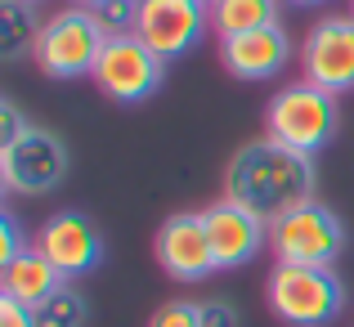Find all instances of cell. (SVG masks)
<instances>
[{
  "label": "cell",
  "mask_w": 354,
  "mask_h": 327,
  "mask_svg": "<svg viewBox=\"0 0 354 327\" xmlns=\"http://www.w3.org/2000/svg\"><path fill=\"white\" fill-rule=\"evenodd\" d=\"M211 27V5L207 0H139V23L135 36L166 63L189 54Z\"/></svg>",
  "instance_id": "cell-10"
},
{
  "label": "cell",
  "mask_w": 354,
  "mask_h": 327,
  "mask_svg": "<svg viewBox=\"0 0 354 327\" xmlns=\"http://www.w3.org/2000/svg\"><path fill=\"white\" fill-rule=\"evenodd\" d=\"M198 319H202V327H238V310L229 301H202Z\"/></svg>",
  "instance_id": "cell-21"
},
{
  "label": "cell",
  "mask_w": 354,
  "mask_h": 327,
  "mask_svg": "<svg viewBox=\"0 0 354 327\" xmlns=\"http://www.w3.org/2000/svg\"><path fill=\"white\" fill-rule=\"evenodd\" d=\"M108 36L113 32L99 23L95 9L68 5L54 18H45V32H41V41H36L32 59L50 81H77V77H90V72H95Z\"/></svg>",
  "instance_id": "cell-4"
},
{
  "label": "cell",
  "mask_w": 354,
  "mask_h": 327,
  "mask_svg": "<svg viewBox=\"0 0 354 327\" xmlns=\"http://www.w3.org/2000/svg\"><path fill=\"white\" fill-rule=\"evenodd\" d=\"M72 5H86V9H99L104 0H72Z\"/></svg>",
  "instance_id": "cell-25"
},
{
  "label": "cell",
  "mask_w": 354,
  "mask_h": 327,
  "mask_svg": "<svg viewBox=\"0 0 354 327\" xmlns=\"http://www.w3.org/2000/svg\"><path fill=\"white\" fill-rule=\"evenodd\" d=\"M207 5H216V0H207Z\"/></svg>",
  "instance_id": "cell-27"
},
{
  "label": "cell",
  "mask_w": 354,
  "mask_h": 327,
  "mask_svg": "<svg viewBox=\"0 0 354 327\" xmlns=\"http://www.w3.org/2000/svg\"><path fill=\"white\" fill-rule=\"evenodd\" d=\"M283 18V0H216L211 5V27L216 36H242L256 27H274Z\"/></svg>",
  "instance_id": "cell-16"
},
{
  "label": "cell",
  "mask_w": 354,
  "mask_h": 327,
  "mask_svg": "<svg viewBox=\"0 0 354 327\" xmlns=\"http://www.w3.org/2000/svg\"><path fill=\"white\" fill-rule=\"evenodd\" d=\"M153 251H157L162 274L175 278V283H202V278L216 274V251H211L202 211L166 216L162 229H157V238H153Z\"/></svg>",
  "instance_id": "cell-11"
},
{
  "label": "cell",
  "mask_w": 354,
  "mask_h": 327,
  "mask_svg": "<svg viewBox=\"0 0 354 327\" xmlns=\"http://www.w3.org/2000/svg\"><path fill=\"white\" fill-rule=\"evenodd\" d=\"M36 251L72 283V278H86L104 265L108 242H104L99 224L90 220L86 211H54V216L36 229Z\"/></svg>",
  "instance_id": "cell-9"
},
{
  "label": "cell",
  "mask_w": 354,
  "mask_h": 327,
  "mask_svg": "<svg viewBox=\"0 0 354 327\" xmlns=\"http://www.w3.org/2000/svg\"><path fill=\"white\" fill-rule=\"evenodd\" d=\"M301 72L310 86L328 95L354 90V14H332L305 32L301 41Z\"/></svg>",
  "instance_id": "cell-8"
},
{
  "label": "cell",
  "mask_w": 354,
  "mask_h": 327,
  "mask_svg": "<svg viewBox=\"0 0 354 327\" xmlns=\"http://www.w3.org/2000/svg\"><path fill=\"white\" fill-rule=\"evenodd\" d=\"M72 171V153L54 130L27 126L9 144H0V189L9 198H45Z\"/></svg>",
  "instance_id": "cell-5"
},
{
  "label": "cell",
  "mask_w": 354,
  "mask_h": 327,
  "mask_svg": "<svg viewBox=\"0 0 354 327\" xmlns=\"http://www.w3.org/2000/svg\"><path fill=\"white\" fill-rule=\"evenodd\" d=\"M0 327H32V305L14 301V296H0Z\"/></svg>",
  "instance_id": "cell-23"
},
{
  "label": "cell",
  "mask_w": 354,
  "mask_h": 327,
  "mask_svg": "<svg viewBox=\"0 0 354 327\" xmlns=\"http://www.w3.org/2000/svg\"><path fill=\"white\" fill-rule=\"evenodd\" d=\"M86 319H90V301L72 283H63L54 296L32 305V327H86Z\"/></svg>",
  "instance_id": "cell-17"
},
{
  "label": "cell",
  "mask_w": 354,
  "mask_h": 327,
  "mask_svg": "<svg viewBox=\"0 0 354 327\" xmlns=\"http://www.w3.org/2000/svg\"><path fill=\"white\" fill-rule=\"evenodd\" d=\"M18 251H27L23 229H18V216L14 211H0V265H9Z\"/></svg>",
  "instance_id": "cell-20"
},
{
  "label": "cell",
  "mask_w": 354,
  "mask_h": 327,
  "mask_svg": "<svg viewBox=\"0 0 354 327\" xmlns=\"http://www.w3.org/2000/svg\"><path fill=\"white\" fill-rule=\"evenodd\" d=\"M148 327H202L198 301H166L162 310L148 319Z\"/></svg>",
  "instance_id": "cell-19"
},
{
  "label": "cell",
  "mask_w": 354,
  "mask_h": 327,
  "mask_svg": "<svg viewBox=\"0 0 354 327\" xmlns=\"http://www.w3.org/2000/svg\"><path fill=\"white\" fill-rule=\"evenodd\" d=\"M341 126V112H337V95L310 86V81H296V86H283L265 108V139L292 148V153H323L332 144Z\"/></svg>",
  "instance_id": "cell-3"
},
{
  "label": "cell",
  "mask_w": 354,
  "mask_h": 327,
  "mask_svg": "<svg viewBox=\"0 0 354 327\" xmlns=\"http://www.w3.org/2000/svg\"><path fill=\"white\" fill-rule=\"evenodd\" d=\"M202 220H207V238L216 251V269H242L269 247V224L234 207L229 198H220L216 207H202Z\"/></svg>",
  "instance_id": "cell-12"
},
{
  "label": "cell",
  "mask_w": 354,
  "mask_h": 327,
  "mask_svg": "<svg viewBox=\"0 0 354 327\" xmlns=\"http://www.w3.org/2000/svg\"><path fill=\"white\" fill-rule=\"evenodd\" d=\"M269 314L287 327H328L346 310V283L337 269H314V265H274L265 283Z\"/></svg>",
  "instance_id": "cell-2"
},
{
  "label": "cell",
  "mask_w": 354,
  "mask_h": 327,
  "mask_svg": "<svg viewBox=\"0 0 354 327\" xmlns=\"http://www.w3.org/2000/svg\"><path fill=\"white\" fill-rule=\"evenodd\" d=\"M269 251L278 256V265L332 269L346 251V220L314 198L269 224Z\"/></svg>",
  "instance_id": "cell-6"
},
{
  "label": "cell",
  "mask_w": 354,
  "mask_h": 327,
  "mask_svg": "<svg viewBox=\"0 0 354 327\" xmlns=\"http://www.w3.org/2000/svg\"><path fill=\"white\" fill-rule=\"evenodd\" d=\"M27 5H36V0H27Z\"/></svg>",
  "instance_id": "cell-28"
},
{
  "label": "cell",
  "mask_w": 354,
  "mask_h": 327,
  "mask_svg": "<svg viewBox=\"0 0 354 327\" xmlns=\"http://www.w3.org/2000/svg\"><path fill=\"white\" fill-rule=\"evenodd\" d=\"M220 63L238 81H269L292 63V36H287L283 23L256 27V32H242V36H225L220 41Z\"/></svg>",
  "instance_id": "cell-13"
},
{
  "label": "cell",
  "mask_w": 354,
  "mask_h": 327,
  "mask_svg": "<svg viewBox=\"0 0 354 327\" xmlns=\"http://www.w3.org/2000/svg\"><path fill=\"white\" fill-rule=\"evenodd\" d=\"M27 130V121H23V112H18L14 99H0V144H9L14 135H23Z\"/></svg>",
  "instance_id": "cell-22"
},
{
  "label": "cell",
  "mask_w": 354,
  "mask_h": 327,
  "mask_svg": "<svg viewBox=\"0 0 354 327\" xmlns=\"http://www.w3.org/2000/svg\"><path fill=\"white\" fill-rule=\"evenodd\" d=\"M63 283H68V278H63L36 247L18 251L9 265H0V296H14V301H23V305H41L45 296H54Z\"/></svg>",
  "instance_id": "cell-14"
},
{
  "label": "cell",
  "mask_w": 354,
  "mask_h": 327,
  "mask_svg": "<svg viewBox=\"0 0 354 327\" xmlns=\"http://www.w3.org/2000/svg\"><path fill=\"white\" fill-rule=\"evenodd\" d=\"M314 189H319L314 157L292 153V148L274 144V139L242 144L225 166V198L265 224L314 202Z\"/></svg>",
  "instance_id": "cell-1"
},
{
  "label": "cell",
  "mask_w": 354,
  "mask_h": 327,
  "mask_svg": "<svg viewBox=\"0 0 354 327\" xmlns=\"http://www.w3.org/2000/svg\"><path fill=\"white\" fill-rule=\"evenodd\" d=\"M287 5H301V9H319V5H328V0H287Z\"/></svg>",
  "instance_id": "cell-24"
},
{
  "label": "cell",
  "mask_w": 354,
  "mask_h": 327,
  "mask_svg": "<svg viewBox=\"0 0 354 327\" xmlns=\"http://www.w3.org/2000/svg\"><path fill=\"white\" fill-rule=\"evenodd\" d=\"M45 23L36 18V5L27 0H0V59L14 63L23 54H36Z\"/></svg>",
  "instance_id": "cell-15"
},
{
  "label": "cell",
  "mask_w": 354,
  "mask_h": 327,
  "mask_svg": "<svg viewBox=\"0 0 354 327\" xmlns=\"http://www.w3.org/2000/svg\"><path fill=\"white\" fill-rule=\"evenodd\" d=\"M350 14H354V0H350Z\"/></svg>",
  "instance_id": "cell-26"
},
{
  "label": "cell",
  "mask_w": 354,
  "mask_h": 327,
  "mask_svg": "<svg viewBox=\"0 0 354 327\" xmlns=\"http://www.w3.org/2000/svg\"><path fill=\"white\" fill-rule=\"evenodd\" d=\"M90 81H95L99 95H108L113 104H144V99H153L157 90H162L166 59L148 50L135 32H117V36H108Z\"/></svg>",
  "instance_id": "cell-7"
},
{
  "label": "cell",
  "mask_w": 354,
  "mask_h": 327,
  "mask_svg": "<svg viewBox=\"0 0 354 327\" xmlns=\"http://www.w3.org/2000/svg\"><path fill=\"white\" fill-rule=\"evenodd\" d=\"M95 14H99V23H104L113 36L117 32H135V23H139V0H104Z\"/></svg>",
  "instance_id": "cell-18"
}]
</instances>
